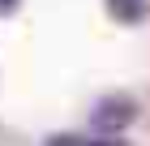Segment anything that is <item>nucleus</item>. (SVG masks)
Segmentation results:
<instances>
[{"mask_svg":"<svg viewBox=\"0 0 150 146\" xmlns=\"http://www.w3.org/2000/svg\"><path fill=\"white\" fill-rule=\"evenodd\" d=\"M137 120V103L129 99V95H107V99H99L90 108V129L94 133H125L129 125Z\"/></svg>","mask_w":150,"mask_h":146,"instance_id":"nucleus-1","label":"nucleus"},{"mask_svg":"<svg viewBox=\"0 0 150 146\" xmlns=\"http://www.w3.org/2000/svg\"><path fill=\"white\" fill-rule=\"evenodd\" d=\"M103 137V133H99ZM99 137H52L47 146H107V142H99Z\"/></svg>","mask_w":150,"mask_h":146,"instance_id":"nucleus-3","label":"nucleus"},{"mask_svg":"<svg viewBox=\"0 0 150 146\" xmlns=\"http://www.w3.org/2000/svg\"><path fill=\"white\" fill-rule=\"evenodd\" d=\"M146 0H107V13H112L116 22H125V26H133V22H142L146 17Z\"/></svg>","mask_w":150,"mask_h":146,"instance_id":"nucleus-2","label":"nucleus"},{"mask_svg":"<svg viewBox=\"0 0 150 146\" xmlns=\"http://www.w3.org/2000/svg\"><path fill=\"white\" fill-rule=\"evenodd\" d=\"M17 9V0H0V13H13Z\"/></svg>","mask_w":150,"mask_h":146,"instance_id":"nucleus-4","label":"nucleus"}]
</instances>
